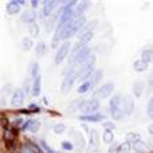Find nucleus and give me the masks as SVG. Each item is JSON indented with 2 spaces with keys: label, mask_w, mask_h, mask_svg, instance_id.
<instances>
[{
  "label": "nucleus",
  "mask_w": 153,
  "mask_h": 153,
  "mask_svg": "<svg viewBox=\"0 0 153 153\" xmlns=\"http://www.w3.org/2000/svg\"><path fill=\"white\" fill-rule=\"evenodd\" d=\"M109 113H110V117L114 121L124 120L125 113L122 110V95L121 94H116L110 98V101H109Z\"/></svg>",
  "instance_id": "nucleus-1"
},
{
  "label": "nucleus",
  "mask_w": 153,
  "mask_h": 153,
  "mask_svg": "<svg viewBox=\"0 0 153 153\" xmlns=\"http://www.w3.org/2000/svg\"><path fill=\"white\" fill-rule=\"evenodd\" d=\"M76 79H79L78 71H75L73 67H69L66 71H63V79H62V83H61V91L69 93L70 90L73 89Z\"/></svg>",
  "instance_id": "nucleus-2"
},
{
  "label": "nucleus",
  "mask_w": 153,
  "mask_h": 153,
  "mask_svg": "<svg viewBox=\"0 0 153 153\" xmlns=\"http://www.w3.org/2000/svg\"><path fill=\"white\" fill-rule=\"evenodd\" d=\"M91 55H93L91 48H90L89 46L75 51V53H71L70 54V67L75 66V65H79V66H81V65H83Z\"/></svg>",
  "instance_id": "nucleus-3"
},
{
  "label": "nucleus",
  "mask_w": 153,
  "mask_h": 153,
  "mask_svg": "<svg viewBox=\"0 0 153 153\" xmlns=\"http://www.w3.org/2000/svg\"><path fill=\"white\" fill-rule=\"evenodd\" d=\"M95 56L91 55L83 65H81L78 70V75H79V79H82V82L87 81L90 76L93 75V73L95 71Z\"/></svg>",
  "instance_id": "nucleus-4"
},
{
  "label": "nucleus",
  "mask_w": 153,
  "mask_h": 153,
  "mask_svg": "<svg viewBox=\"0 0 153 153\" xmlns=\"http://www.w3.org/2000/svg\"><path fill=\"white\" fill-rule=\"evenodd\" d=\"M114 91V83L113 82H108V83H103L98 87L94 91V98L95 100H105V98L110 97ZM111 98V97H110Z\"/></svg>",
  "instance_id": "nucleus-5"
},
{
  "label": "nucleus",
  "mask_w": 153,
  "mask_h": 153,
  "mask_svg": "<svg viewBox=\"0 0 153 153\" xmlns=\"http://www.w3.org/2000/svg\"><path fill=\"white\" fill-rule=\"evenodd\" d=\"M70 48H71V43H70L69 40L63 42L59 46V48L56 50V54H55V59H54L55 65H61L62 62L67 58V55L70 54Z\"/></svg>",
  "instance_id": "nucleus-6"
},
{
  "label": "nucleus",
  "mask_w": 153,
  "mask_h": 153,
  "mask_svg": "<svg viewBox=\"0 0 153 153\" xmlns=\"http://www.w3.org/2000/svg\"><path fill=\"white\" fill-rule=\"evenodd\" d=\"M24 100H26V91L23 89H15L11 95V100H10V103L12 108H22L24 103Z\"/></svg>",
  "instance_id": "nucleus-7"
},
{
  "label": "nucleus",
  "mask_w": 153,
  "mask_h": 153,
  "mask_svg": "<svg viewBox=\"0 0 153 153\" xmlns=\"http://www.w3.org/2000/svg\"><path fill=\"white\" fill-rule=\"evenodd\" d=\"M101 103L98 100L95 98H90V100H86L82 106L81 111L83 114H94V113H98V109H100Z\"/></svg>",
  "instance_id": "nucleus-8"
},
{
  "label": "nucleus",
  "mask_w": 153,
  "mask_h": 153,
  "mask_svg": "<svg viewBox=\"0 0 153 153\" xmlns=\"http://www.w3.org/2000/svg\"><path fill=\"white\" fill-rule=\"evenodd\" d=\"M136 103H134V97L133 95H124L122 97V110H124L125 116H132L134 111Z\"/></svg>",
  "instance_id": "nucleus-9"
},
{
  "label": "nucleus",
  "mask_w": 153,
  "mask_h": 153,
  "mask_svg": "<svg viewBox=\"0 0 153 153\" xmlns=\"http://www.w3.org/2000/svg\"><path fill=\"white\" fill-rule=\"evenodd\" d=\"M56 5H58V1H55V0H46V1H43L40 16H42V18H48V16H51L53 15V11H55Z\"/></svg>",
  "instance_id": "nucleus-10"
},
{
  "label": "nucleus",
  "mask_w": 153,
  "mask_h": 153,
  "mask_svg": "<svg viewBox=\"0 0 153 153\" xmlns=\"http://www.w3.org/2000/svg\"><path fill=\"white\" fill-rule=\"evenodd\" d=\"M69 136H70V138H71V140H74L75 148L82 149L85 145H86V140H85V137L82 136V133L79 132V130L70 129V130H69Z\"/></svg>",
  "instance_id": "nucleus-11"
},
{
  "label": "nucleus",
  "mask_w": 153,
  "mask_h": 153,
  "mask_svg": "<svg viewBox=\"0 0 153 153\" xmlns=\"http://www.w3.org/2000/svg\"><path fill=\"white\" fill-rule=\"evenodd\" d=\"M82 122H93V124H97V122H105V116L101 113H94V114H82L79 117Z\"/></svg>",
  "instance_id": "nucleus-12"
},
{
  "label": "nucleus",
  "mask_w": 153,
  "mask_h": 153,
  "mask_svg": "<svg viewBox=\"0 0 153 153\" xmlns=\"http://www.w3.org/2000/svg\"><path fill=\"white\" fill-rule=\"evenodd\" d=\"M36 12H35L34 10H30V11H24L23 13H22L20 16V22H23V23L26 24H32V23H36Z\"/></svg>",
  "instance_id": "nucleus-13"
},
{
  "label": "nucleus",
  "mask_w": 153,
  "mask_h": 153,
  "mask_svg": "<svg viewBox=\"0 0 153 153\" xmlns=\"http://www.w3.org/2000/svg\"><path fill=\"white\" fill-rule=\"evenodd\" d=\"M89 5H90V1H79L78 4H76L75 11H74V19L83 18L86 10L89 8Z\"/></svg>",
  "instance_id": "nucleus-14"
},
{
  "label": "nucleus",
  "mask_w": 153,
  "mask_h": 153,
  "mask_svg": "<svg viewBox=\"0 0 153 153\" xmlns=\"http://www.w3.org/2000/svg\"><path fill=\"white\" fill-rule=\"evenodd\" d=\"M40 91H42V75H38L32 81V87H31L32 97H39Z\"/></svg>",
  "instance_id": "nucleus-15"
},
{
  "label": "nucleus",
  "mask_w": 153,
  "mask_h": 153,
  "mask_svg": "<svg viewBox=\"0 0 153 153\" xmlns=\"http://www.w3.org/2000/svg\"><path fill=\"white\" fill-rule=\"evenodd\" d=\"M39 129H40V122L38 120H28L23 125V130H27V132L31 133H36Z\"/></svg>",
  "instance_id": "nucleus-16"
},
{
  "label": "nucleus",
  "mask_w": 153,
  "mask_h": 153,
  "mask_svg": "<svg viewBox=\"0 0 153 153\" xmlns=\"http://www.w3.org/2000/svg\"><path fill=\"white\" fill-rule=\"evenodd\" d=\"M27 73H28V78H31L34 81L38 75H40V67L38 62H31L28 65V69H27Z\"/></svg>",
  "instance_id": "nucleus-17"
},
{
  "label": "nucleus",
  "mask_w": 153,
  "mask_h": 153,
  "mask_svg": "<svg viewBox=\"0 0 153 153\" xmlns=\"http://www.w3.org/2000/svg\"><path fill=\"white\" fill-rule=\"evenodd\" d=\"M89 146L90 148H98L100 146V136H98L97 129H90L89 132Z\"/></svg>",
  "instance_id": "nucleus-18"
},
{
  "label": "nucleus",
  "mask_w": 153,
  "mask_h": 153,
  "mask_svg": "<svg viewBox=\"0 0 153 153\" xmlns=\"http://www.w3.org/2000/svg\"><path fill=\"white\" fill-rule=\"evenodd\" d=\"M102 78H103V71H102V70H101V69L95 70V71L93 73V75L89 78V81H90V83H91L93 89H94V87H97L98 85L101 83V81H102Z\"/></svg>",
  "instance_id": "nucleus-19"
},
{
  "label": "nucleus",
  "mask_w": 153,
  "mask_h": 153,
  "mask_svg": "<svg viewBox=\"0 0 153 153\" xmlns=\"http://www.w3.org/2000/svg\"><path fill=\"white\" fill-rule=\"evenodd\" d=\"M149 69V63L145 61H143V59H136L134 62H133V70H134L136 73H144L146 71V70Z\"/></svg>",
  "instance_id": "nucleus-20"
},
{
  "label": "nucleus",
  "mask_w": 153,
  "mask_h": 153,
  "mask_svg": "<svg viewBox=\"0 0 153 153\" xmlns=\"http://www.w3.org/2000/svg\"><path fill=\"white\" fill-rule=\"evenodd\" d=\"M141 59L148 63L153 62V46H146L141 50Z\"/></svg>",
  "instance_id": "nucleus-21"
},
{
  "label": "nucleus",
  "mask_w": 153,
  "mask_h": 153,
  "mask_svg": "<svg viewBox=\"0 0 153 153\" xmlns=\"http://www.w3.org/2000/svg\"><path fill=\"white\" fill-rule=\"evenodd\" d=\"M85 101L86 100H83V98H76V100H73L71 102L69 103V106H67V110L69 111L81 110L82 106H83V103H85Z\"/></svg>",
  "instance_id": "nucleus-22"
},
{
  "label": "nucleus",
  "mask_w": 153,
  "mask_h": 153,
  "mask_svg": "<svg viewBox=\"0 0 153 153\" xmlns=\"http://www.w3.org/2000/svg\"><path fill=\"white\" fill-rule=\"evenodd\" d=\"M19 11H20V4L18 3V0H11L7 4V13H10V15L19 13Z\"/></svg>",
  "instance_id": "nucleus-23"
},
{
  "label": "nucleus",
  "mask_w": 153,
  "mask_h": 153,
  "mask_svg": "<svg viewBox=\"0 0 153 153\" xmlns=\"http://www.w3.org/2000/svg\"><path fill=\"white\" fill-rule=\"evenodd\" d=\"M144 93V82L143 81H136L133 83V97L140 98Z\"/></svg>",
  "instance_id": "nucleus-24"
},
{
  "label": "nucleus",
  "mask_w": 153,
  "mask_h": 153,
  "mask_svg": "<svg viewBox=\"0 0 153 153\" xmlns=\"http://www.w3.org/2000/svg\"><path fill=\"white\" fill-rule=\"evenodd\" d=\"M91 89H93V86H91V83H90V81L87 79V81L82 82V83L76 87V93H78V94H86V93H89Z\"/></svg>",
  "instance_id": "nucleus-25"
},
{
  "label": "nucleus",
  "mask_w": 153,
  "mask_h": 153,
  "mask_svg": "<svg viewBox=\"0 0 153 153\" xmlns=\"http://www.w3.org/2000/svg\"><path fill=\"white\" fill-rule=\"evenodd\" d=\"M102 141L108 145L114 143V132L113 130H103L102 133Z\"/></svg>",
  "instance_id": "nucleus-26"
},
{
  "label": "nucleus",
  "mask_w": 153,
  "mask_h": 153,
  "mask_svg": "<svg viewBox=\"0 0 153 153\" xmlns=\"http://www.w3.org/2000/svg\"><path fill=\"white\" fill-rule=\"evenodd\" d=\"M32 45H34V42H32L31 36H24L22 39V50L23 51H30L32 48Z\"/></svg>",
  "instance_id": "nucleus-27"
},
{
  "label": "nucleus",
  "mask_w": 153,
  "mask_h": 153,
  "mask_svg": "<svg viewBox=\"0 0 153 153\" xmlns=\"http://www.w3.org/2000/svg\"><path fill=\"white\" fill-rule=\"evenodd\" d=\"M28 34H30V36H31L32 39H34V38H38V36H39L40 28H39V26H38V23L30 24V26H28Z\"/></svg>",
  "instance_id": "nucleus-28"
},
{
  "label": "nucleus",
  "mask_w": 153,
  "mask_h": 153,
  "mask_svg": "<svg viewBox=\"0 0 153 153\" xmlns=\"http://www.w3.org/2000/svg\"><path fill=\"white\" fill-rule=\"evenodd\" d=\"M132 143H129V141H124L122 144H120L118 146H117V152L118 153H129L130 149H132Z\"/></svg>",
  "instance_id": "nucleus-29"
},
{
  "label": "nucleus",
  "mask_w": 153,
  "mask_h": 153,
  "mask_svg": "<svg viewBox=\"0 0 153 153\" xmlns=\"http://www.w3.org/2000/svg\"><path fill=\"white\" fill-rule=\"evenodd\" d=\"M126 140L129 141V143H132V145H134V144H137V143H140L143 138H141V136L140 134H137V133H128L126 134Z\"/></svg>",
  "instance_id": "nucleus-30"
},
{
  "label": "nucleus",
  "mask_w": 153,
  "mask_h": 153,
  "mask_svg": "<svg viewBox=\"0 0 153 153\" xmlns=\"http://www.w3.org/2000/svg\"><path fill=\"white\" fill-rule=\"evenodd\" d=\"M35 51H36V54L39 56L45 55L46 51H47V46H46V43L45 42H38L36 46H35Z\"/></svg>",
  "instance_id": "nucleus-31"
},
{
  "label": "nucleus",
  "mask_w": 153,
  "mask_h": 153,
  "mask_svg": "<svg viewBox=\"0 0 153 153\" xmlns=\"http://www.w3.org/2000/svg\"><path fill=\"white\" fill-rule=\"evenodd\" d=\"M53 130L55 134H63V133L67 130V126L65 124H55L53 128Z\"/></svg>",
  "instance_id": "nucleus-32"
},
{
  "label": "nucleus",
  "mask_w": 153,
  "mask_h": 153,
  "mask_svg": "<svg viewBox=\"0 0 153 153\" xmlns=\"http://www.w3.org/2000/svg\"><path fill=\"white\" fill-rule=\"evenodd\" d=\"M133 148H134V151L136 152H145V151H148V146H146V144L144 143L143 140L140 141V143H137V144H134V145H133Z\"/></svg>",
  "instance_id": "nucleus-33"
},
{
  "label": "nucleus",
  "mask_w": 153,
  "mask_h": 153,
  "mask_svg": "<svg viewBox=\"0 0 153 153\" xmlns=\"http://www.w3.org/2000/svg\"><path fill=\"white\" fill-rule=\"evenodd\" d=\"M62 149L63 151H73L74 149V144L70 143V141H62Z\"/></svg>",
  "instance_id": "nucleus-34"
},
{
  "label": "nucleus",
  "mask_w": 153,
  "mask_h": 153,
  "mask_svg": "<svg viewBox=\"0 0 153 153\" xmlns=\"http://www.w3.org/2000/svg\"><path fill=\"white\" fill-rule=\"evenodd\" d=\"M146 114H148L151 118H153V98L148 101V105H146Z\"/></svg>",
  "instance_id": "nucleus-35"
},
{
  "label": "nucleus",
  "mask_w": 153,
  "mask_h": 153,
  "mask_svg": "<svg viewBox=\"0 0 153 153\" xmlns=\"http://www.w3.org/2000/svg\"><path fill=\"white\" fill-rule=\"evenodd\" d=\"M102 125L105 128V130H113L114 132V129H116V124L111 121H105V122H102Z\"/></svg>",
  "instance_id": "nucleus-36"
},
{
  "label": "nucleus",
  "mask_w": 153,
  "mask_h": 153,
  "mask_svg": "<svg viewBox=\"0 0 153 153\" xmlns=\"http://www.w3.org/2000/svg\"><path fill=\"white\" fill-rule=\"evenodd\" d=\"M40 145H42V148H43V149H45V151H46V152L51 153V148H50V146H48V145H47V143H46V141H45V140H40Z\"/></svg>",
  "instance_id": "nucleus-37"
},
{
  "label": "nucleus",
  "mask_w": 153,
  "mask_h": 153,
  "mask_svg": "<svg viewBox=\"0 0 153 153\" xmlns=\"http://www.w3.org/2000/svg\"><path fill=\"white\" fill-rule=\"evenodd\" d=\"M148 85H149V89L153 90V70H152L151 75H149V78H148Z\"/></svg>",
  "instance_id": "nucleus-38"
},
{
  "label": "nucleus",
  "mask_w": 153,
  "mask_h": 153,
  "mask_svg": "<svg viewBox=\"0 0 153 153\" xmlns=\"http://www.w3.org/2000/svg\"><path fill=\"white\" fill-rule=\"evenodd\" d=\"M39 5V1H36V0H34V1H31V7H38Z\"/></svg>",
  "instance_id": "nucleus-39"
},
{
  "label": "nucleus",
  "mask_w": 153,
  "mask_h": 153,
  "mask_svg": "<svg viewBox=\"0 0 153 153\" xmlns=\"http://www.w3.org/2000/svg\"><path fill=\"white\" fill-rule=\"evenodd\" d=\"M148 132H149V134H151V136H153V124H152V125H149Z\"/></svg>",
  "instance_id": "nucleus-40"
},
{
  "label": "nucleus",
  "mask_w": 153,
  "mask_h": 153,
  "mask_svg": "<svg viewBox=\"0 0 153 153\" xmlns=\"http://www.w3.org/2000/svg\"><path fill=\"white\" fill-rule=\"evenodd\" d=\"M18 3H19L20 5H24V4H26V1H24V0H18Z\"/></svg>",
  "instance_id": "nucleus-41"
}]
</instances>
